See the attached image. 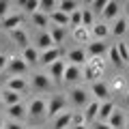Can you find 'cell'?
Here are the masks:
<instances>
[{
  "instance_id": "cell-1",
  "label": "cell",
  "mask_w": 129,
  "mask_h": 129,
  "mask_svg": "<svg viewBox=\"0 0 129 129\" xmlns=\"http://www.w3.org/2000/svg\"><path fill=\"white\" fill-rule=\"evenodd\" d=\"M28 69H30V67H28L19 56L9 58V60H7V67H5V71L9 73V78H24V75L28 73Z\"/></svg>"
},
{
  "instance_id": "cell-2",
  "label": "cell",
  "mask_w": 129,
  "mask_h": 129,
  "mask_svg": "<svg viewBox=\"0 0 129 129\" xmlns=\"http://www.w3.org/2000/svg\"><path fill=\"white\" fill-rule=\"evenodd\" d=\"M64 106H67V99L62 95H52L50 101H45V116L47 118H54L60 112H64Z\"/></svg>"
},
{
  "instance_id": "cell-3",
  "label": "cell",
  "mask_w": 129,
  "mask_h": 129,
  "mask_svg": "<svg viewBox=\"0 0 129 129\" xmlns=\"http://www.w3.org/2000/svg\"><path fill=\"white\" fill-rule=\"evenodd\" d=\"M69 101L73 103V106H78V108H86V106H88V101H90V95H88L86 88L75 86L73 90L69 92Z\"/></svg>"
},
{
  "instance_id": "cell-4",
  "label": "cell",
  "mask_w": 129,
  "mask_h": 129,
  "mask_svg": "<svg viewBox=\"0 0 129 129\" xmlns=\"http://www.w3.org/2000/svg\"><path fill=\"white\" fill-rule=\"evenodd\" d=\"M90 95H95V101H108V97H110V86L101 80H97V82L90 84Z\"/></svg>"
},
{
  "instance_id": "cell-5",
  "label": "cell",
  "mask_w": 129,
  "mask_h": 129,
  "mask_svg": "<svg viewBox=\"0 0 129 129\" xmlns=\"http://www.w3.org/2000/svg\"><path fill=\"white\" fill-rule=\"evenodd\" d=\"M67 60H69V64H75V67H84V64L88 62V56H86V52H84L82 47H73V50L67 52Z\"/></svg>"
},
{
  "instance_id": "cell-6",
  "label": "cell",
  "mask_w": 129,
  "mask_h": 129,
  "mask_svg": "<svg viewBox=\"0 0 129 129\" xmlns=\"http://www.w3.org/2000/svg\"><path fill=\"white\" fill-rule=\"evenodd\" d=\"M106 123L110 125L112 129H125V110L123 108H114Z\"/></svg>"
},
{
  "instance_id": "cell-7",
  "label": "cell",
  "mask_w": 129,
  "mask_h": 129,
  "mask_svg": "<svg viewBox=\"0 0 129 129\" xmlns=\"http://www.w3.org/2000/svg\"><path fill=\"white\" fill-rule=\"evenodd\" d=\"M106 50L108 47H106L103 41H92L90 39V41L86 43V50L84 52H86V56H90V58H101V56L106 54Z\"/></svg>"
},
{
  "instance_id": "cell-8",
  "label": "cell",
  "mask_w": 129,
  "mask_h": 129,
  "mask_svg": "<svg viewBox=\"0 0 129 129\" xmlns=\"http://www.w3.org/2000/svg\"><path fill=\"white\" fill-rule=\"evenodd\" d=\"M0 24L7 28V30H15V28H22L24 24V13H9L5 19H0Z\"/></svg>"
},
{
  "instance_id": "cell-9",
  "label": "cell",
  "mask_w": 129,
  "mask_h": 129,
  "mask_svg": "<svg viewBox=\"0 0 129 129\" xmlns=\"http://www.w3.org/2000/svg\"><path fill=\"white\" fill-rule=\"evenodd\" d=\"M118 11H120V2L118 0H108L106 7H103V11H101V15H103L106 22H112V19L118 17Z\"/></svg>"
},
{
  "instance_id": "cell-10",
  "label": "cell",
  "mask_w": 129,
  "mask_h": 129,
  "mask_svg": "<svg viewBox=\"0 0 129 129\" xmlns=\"http://www.w3.org/2000/svg\"><path fill=\"white\" fill-rule=\"evenodd\" d=\"M30 86L35 88V90H39V92L41 90H50L52 88V80L47 78V75H43V73H35L30 78Z\"/></svg>"
},
{
  "instance_id": "cell-11",
  "label": "cell",
  "mask_w": 129,
  "mask_h": 129,
  "mask_svg": "<svg viewBox=\"0 0 129 129\" xmlns=\"http://www.w3.org/2000/svg\"><path fill=\"white\" fill-rule=\"evenodd\" d=\"M88 32H90V39H92V41H103V39L110 35V28H108V24L99 22V24H92V26L88 28Z\"/></svg>"
},
{
  "instance_id": "cell-12",
  "label": "cell",
  "mask_w": 129,
  "mask_h": 129,
  "mask_svg": "<svg viewBox=\"0 0 129 129\" xmlns=\"http://www.w3.org/2000/svg\"><path fill=\"white\" fill-rule=\"evenodd\" d=\"M82 78V67H75V64H69L64 67V73H62V80L67 84H78V80Z\"/></svg>"
},
{
  "instance_id": "cell-13",
  "label": "cell",
  "mask_w": 129,
  "mask_h": 129,
  "mask_svg": "<svg viewBox=\"0 0 129 129\" xmlns=\"http://www.w3.org/2000/svg\"><path fill=\"white\" fill-rule=\"evenodd\" d=\"M64 67H67V60L58 58L56 62L50 64V75H47V78H50V80H56V82H60V80H62V73H64Z\"/></svg>"
},
{
  "instance_id": "cell-14",
  "label": "cell",
  "mask_w": 129,
  "mask_h": 129,
  "mask_svg": "<svg viewBox=\"0 0 129 129\" xmlns=\"http://www.w3.org/2000/svg\"><path fill=\"white\" fill-rule=\"evenodd\" d=\"M7 90H13L17 95L28 90V84H26V78H9L7 80Z\"/></svg>"
},
{
  "instance_id": "cell-15",
  "label": "cell",
  "mask_w": 129,
  "mask_h": 129,
  "mask_svg": "<svg viewBox=\"0 0 129 129\" xmlns=\"http://www.w3.org/2000/svg\"><path fill=\"white\" fill-rule=\"evenodd\" d=\"M26 112H28L30 116H35V118H41V116L45 114V101H43L41 97H37V99H32Z\"/></svg>"
},
{
  "instance_id": "cell-16",
  "label": "cell",
  "mask_w": 129,
  "mask_h": 129,
  "mask_svg": "<svg viewBox=\"0 0 129 129\" xmlns=\"http://www.w3.org/2000/svg\"><path fill=\"white\" fill-rule=\"evenodd\" d=\"M9 37H11V41L17 43L22 50H24V47H28V32H26V28H15V30L9 32Z\"/></svg>"
},
{
  "instance_id": "cell-17",
  "label": "cell",
  "mask_w": 129,
  "mask_h": 129,
  "mask_svg": "<svg viewBox=\"0 0 129 129\" xmlns=\"http://www.w3.org/2000/svg\"><path fill=\"white\" fill-rule=\"evenodd\" d=\"M19 58H22L28 67H30V64H39V50L32 47V45H28V47L22 50V56H19Z\"/></svg>"
},
{
  "instance_id": "cell-18",
  "label": "cell",
  "mask_w": 129,
  "mask_h": 129,
  "mask_svg": "<svg viewBox=\"0 0 129 129\" xmlns=\"http://www.w3.org/2000/svg\"><path fill=\"white\" fill-rule=\"evenodd\" d=\"M58 58H60V50H58V47H52V50L39 52V62H41V64H47V67H50L52 62H56Z\"/></svg>"
},
{
  "instance_id": "cell-19",
  "label": "cell",
  "mask_w": 129,
  "mask_h": 129,
  "mask_svg": "<svg viewBox=\"0 0 129 129\" xmlns=\"http://www.w3.org/2000/svg\"><path fill=\"white\" fill-rule=\"evenodd\" d=\"M7 112H9V120H15V123H19L22 118H26V106H24L22 101L15 103V106H9Z\"/></svg>"
},
{
  "instance_id": "cell-20",
  "label": "cell",
  "mask_w": 129,
  "mask_h": 129,
  "mask_svg": "<svg viewBox=\"0 0 129 129\" xmlns=\"http://www.w3.org/2000/svg\"><path fill=\"white\" fill-rule=\"evenodd\" d=\"M47 17H50V24H52V26H58V28H67V26H69V15L60 13L58 9L52 11Z\"/></svg>"
},
{
  "instance_id": "cell-21",
  "label": "cell",
  "mask_w": 129,
  "mask_h": 129,
  "mask_svg": "<svg viewBox=\"0 0 129 129\" xmlns=\"http://www.w3.org/2000/svg\"><path fill=\"white\" fill-rule=\"evenodd\" d=\"M97 112H99V101H88V106L84 108L82 116H84V123H92V120L97 118Z\"/></svg>"
},
{
  "instance_id": "cell-22",
  "label": "cell",
  "mask_w": 129,
  "mask_h": 129,
  "mask_svg": "<svg viewBox=\"0 0 129 129\" xmlns=\"http://www.w3.org/2000/svg\"><path fill=\"white\" fill-rule=\"evenodd\" d=\"M114 101H103V103H99V112H97V118H99V123H106L108 120V116L112 114V110H114Z\"/></svg>"
},
{
  "instance_id": "cell-23",
  "label": "cell",
  "mask_w": 129,
  "mask_h": 129,
  "mask_svg": "<svg viewBox=\"0 0 129 129\" xmlns=\"http://www.w3.org/2000/svg\"><path fill=\"white\" fill-rule=\"evenodd\" d=\"M71 114L73 112H60L54 116V129H69L71 127Z\"/></svg>"
},
{
  "instance_id": "cell-24",
  "label": "cell",
  "mask_w": 129,
  "mask_h": 129,
  "mask_svg": "<svg viewBox=\"0 0 129 129\" xmlns=\"http://www.w3.org/2000/svg\"><path fill=\"white\" fill-rule=\"evenodd\" d=\"M19 97L22 95H17V92H13V90H5V92H0V101H2V106H15V103H19Z\"/></svg>"
},
{
  "instance_id": "cell-25",
  "label": "cell",
  "mask_w": 129,
  "mask_h": 129,
  "mask_svg": "<svg viewBox=\"0 0 129 129\" xmlns=\"http://www.w3.org/2000/svg\"><path fill=\"white\" fill-rule=\"evenodd\" d=\"M112 35L114 37H123L125 32H127V17H116V22L112 24Z\"/></svg>"
},
{
  "instance_id": "cell-26",
  "label": "cell",
  "mask_w": 129,
  "mask_h": 129,
  "mask_svg": "<svg viewBox=\"0 0 129 129\" xmlns=\"http://www.w3.org/2000/svg\"><path fill=\"white\" fill-rule=\"evenodd\" d=\"M56 9H58L60 13H64V15H71L75 9H80V5L75 2V0H60Z\"/></svg>"
},
{
  "instance_id": "cell-27",
  "label": "cell",
  "mask_w": 129,
  "mask_h": 129,
  "mask_svg": "<svg viewBox=\"0 0 129 129\" xmlns=\"http://www.w3.org/2000/svg\"><path fill=\"white\" fill-rule=\"evenodd\" d=\"M37 45H39V50L41 52H45V50H52V47H56L54 43H52V39H50V35L47 32H41L37 37Z\"/></svg>"
},
{
  "instance_id": "cell-28",
  "label": "cell",
  "mask_w": 129,
  "mask_h": 129,
  "mask_svg": "<svg viewBox=\"0 0 129 129\" xmlns=\"http://www.w3.org/2000/svg\"><path fill=\"white\" fill-rule=\"evenodd\" d=\"M56 7H58V0H39V11L45 15H50L52 11H56Z\"/></svg>"
},
{
  "instance_id": "cell-29",
  "label": "cell",
  "mask_w": 129,
  "mask_h": 129,
  "mask_svg": "<svg viewBox=\"0 0 129 129\" xmlns=\"http://www.w3.org/2000/svg\"><path fill=\"white\" fill-rule=\"evenodd\" d=\"M50 35V39H52V43H62L64 41V28H58V26H52V30L47 32Z\"/></svg>"
},
{
  "instance_id": "cell-30",
  "label": "cell",
  "mask_w": 129,
  "mask_h": 129,
  "mask_svg": "<svg viewBox=\"0 0 129 129\" xmlns=\"http://www.w3.org/2000/svg\"><path fill=\"white\" fill-rule=\"evenodd\" d=\"M73 37H75V41H80V43H88L90 41V32H88V28H73Z\"/></svg>"
},
{
  "instance_id": "cell-31",
  "label": "cell",
  "mask_w": 129,
  "mask_h": 129,
  "mask_svg": "<svg viewBox=\"0 0 129 129\" xmlns=\"http://www.w3.org/2000/svg\"><path fill=\"white\" fill-rule=\"evenodd\" d=\"M82 78H84V80H88V82H97V78H99V73H97V71L92 69L90 64L86 62V64L82 67Z\"/></svg>"
},
{
  "instance_id": "cell-32",
  "label": "cell",
  "mask_w": 129,
  "mask_h": 129,
  "mask_svg": "<svg viewBox=\"0 0 129 129\" xmlns=\"http://www.w3.org/2000/svg\"><path fill=\"white\" fill-rule=\"evenodd\" d=\"M32 24H35V26H47V24H50V17H47L45 13H41V11H37V13H32Z\"/></svg>"
},
{
  "instance_id": "cell-33",
  "label": "cell",
  "mask_w": 129,
  "mask_h": 129,
  "mask_svg": "<svg viewBox=\"0 0 129 129\" xmlns=\"http://www.w3.org/2000/svg\"><path fill=\"white\" fill-rule=\"evenodd\" d=\"M82 11V28H90L95 24V17H92L90 9H80Z\"/></svg>"
},
{
  "instance_id": "cell-34",
  "label": "cell",
  "mask_w": 129,
  "mask_h": 129,
  "mask_svg": "<svg viewBox=\"0 0 129 129\" xmlns=\"http://www.w3.org/2000/svg\"><path fill=\"white\" fill-rule=\"evenodd\" d=\"M69 26L71 28H80V26H82V11H80V9H75L73 13L69 15Z\"/></svg>"
},
{
  "instance_id": "cell-35",
  "label": "cell",
  "mask_w": 129,
  "mask_h": 129,
  "mask_svg": "<svg viewBox=\"0 0 129 129\" xmlns=\"http://www.w3.org/2000/svg\"><path fill=\"white\" fill-rule=\"evenodd\" d=\"M19 5H22V9H26V13H30V15L39 11V0H24Z\"/></svg>"
},
{
  "instance_id": "cell-36",
  "label": "cell",
  "mask_w": 129,
  "mask_h": 129,
  "mask_svg": "<svg viewBox=\"0 0 129 129\" xmlns=\"http://www.w3.org/2000/svg\"><path fill=\"white\" fill-rule=\"evenodd\" d=\"M116 52H118V56H120V60H123V64L129 60V47H127V43H116Z\"/></svg>"
},
{
  "instance_id": "cell-37",
  "label": "cell",
  "mask_w": 129,
  "mask_h": 129,
  "mask_svg": "<svg viewBox=\"0 0 129 129\" xmlns=\"http://www.w3.org/2000/svg\"><path fill=\"white\" fill-rule=\"evenodd\" d=\"M88 64H90V67H92V69H95L99 75H101L103 69H106V62H103V58H90V60H88Z\"/></svg>"
},
{
  "instance_id": "cell-38",
  "label": "cell",
  "mask_w": 129,
  "mask_h": 129,
  "mask_svg": "<svg viewBox=\"0 0 129 129\" xmlns=\"http://www.w3.org/2000/svg\"><path fill=\"white\" fill-rule=\"evenodd\" d=\"M106 2H108V0H95V2L90 5V13L92 15H95V13H101L103 7H106Z\"/></svg>"
},
{
  "instance_id": "cell-39",
  "label": "cell",
  "mask_w": 129,
  "mask_h": 129,
  "mask_svg": "<svg viewBox=\"0 0 129 129\" xmlns=\"http://www.w3.org/2000/svg\"><path fill=\"white\" fill-rule=\"evenodd\" d=\"M110 60H112V64H116V67H123V60H120L116 47H110Z\"/></svg>"
},
{
  "instance_id": "cell-40",
  "label": "cell",
  "mask_w": 129,
  "mask_h": 129,
  "mask_svg": "<svg viewBox=\"0 0 129 129\" xmlns=\"http://www.w3.org/2000/svg\"><path fill=\"white\" fill-rule=\"evenodd\" d=\"M120 90H125V78H116L114 80V84H112V92H120Z\"/></svg>"
},
{
  "instance_id": "cell-41",
  "label": "cell",
  "mask_w": 129,
  "mask_h": 129,
  "mask_svg": "<svg viewBox=\"0 0 129 129\" xmlns=\"http://www.w3.org/2000/svg\"><path fill=\"white\" fill-rule=\"evenodd\" d=\"M80 125H86V123H84L82 112H78V114H71V127H80Z\"/></svg>"
},
{
  "instance_id": "cell-42",
  "label": "cell",
  "mask_w": 129,
  "mask_h": 129,
  "mask_svg": "<svg viewBox=\"0 0 129 129\" xmlns=\"http://www.w3.org/2000/svg\"><path fill=\"white\" fill-rule=\"evenodd\" d=\"M9 15V2L7 0H0V19H5Z\"/></svg>"
},
{
  "instance_id": "cell-43",
  "label": "cell",
  "mask_w": 129,
  "mask_h": 129,
  "mask_svg": "<svg viewBox=\"0 0 129 129\" xmlns=\"http://www.w3.org/2000/svg\"><path fill=\"white\" fill-rule=\"evenodd\" d=\"M2 129H24L22 123H15V120H7L5 125H2Z\"/></svg>"
},
{
  "instance_id": "cell-44",
  "label": "cell",
  "mask_w": 129,
  "mask_h": 129,
  "mask_svg": "<svg viewBox=\"0 0 129 129\" xmlns=\"http://www.w3.org/2000/svg\"><path fill=\"white\" fill-rule=\"evenodd\" d=\"M7 60H9V58H7L5 54H0V73L5 71V67H7Z\"/></svg>"
},
{
  "instance_id": "cell-45",
  "label": "cell",
  "mask_w": 129,
  "mask_h": 129,
  "mask_svg": "<svg viewBox=\"0 0 129 129\" xmlns=\"http://www.w3.org/2000/svg\"><path fill=\"white\" fill-rule=\"evenodd\" d=\"M92 129H112L108 123H92Z\"/></svg>"
},
{
  "instance_id": "cell-46",
  "label": "cell",
  "mask_w": 129,
  "mask_h": 129,
  "mask_svg": "<svg viewBox=\"0 0 129 129\" xmlns=\"http://www.w3.org/2000/svg\"><path fill=\"white\" fill-rule=\"evenodd\" d=\"M69 129H86V125H80V127H69Z\"/></svg>"
},
{
  "instance_id": "cell-47",
  "label": "cell",
  "mask_w": 129,
  "mask_h": 129,
  "mask_svg": "<svg viewBox=\"0 0 129 129\" xmlns=\"http://www.w3.org/2000/svg\"><path fill=\"white\" fill-rule=\"evenodd\" d=\"M2 125H5V120H2V116H0V129H2Z\"/></svg>"
},
{
  "instance_id": "cell-48",
  "label": "cell",
  "mask_w": 129,
  "mask_h": 129,
  "mask_svg": "<svg viewBox=\"0 0 129 129\" xmlns=\"http://www.w3.org/2000/svg\"><path fill=\"white\" fill-rule=\"evenodd\" d=\"M0 84H2V78H0Z\"/></svg>"
},
{
  "instance_id": "cell-49",
  "label": "cell",
  "mask_w": 129,
  "mask_h": 129,
  "mask_svg": "<svg viewBox=\"0 0 129 129\" xmlns=\"http://www.w3.org/2000/svg\"><path fill=\"white\" fill-rule=\"evenodd\" d=\"M0 106H2V101H0Z\"/></svg>"
}]
</instances>
